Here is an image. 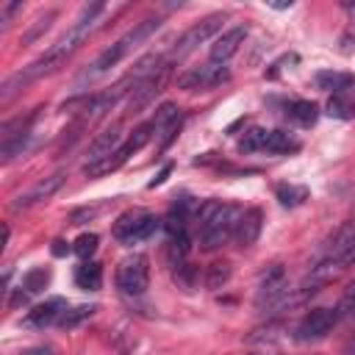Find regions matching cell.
<instances>
[{
	"label": "cell",
	"mask_w": 355,
	"mask_h": 355,
	"mask_svg": "<svg viewBox=\"0 0 355 355\" xmlns=\"http://www.w3.org/2000/svg\"><path fill=\"white\" fill-rule=\"evenodd\" d=\"M338 322V313L333 308H311L294 327V338L308 344V341H319L324 338Z\"/></svg>",
	"instance_id": "cell-8"
},
{
	"label": "cell",
	"mask_w": 355,
	"mask_h": 355,
	"mask_svg": "<svg viewBox=\"0 0 355 355\" xmlns=\"http://www.w3.org/2000/svg\"><path fill=\"white\" fill-rule=\"evenodd\" d=\"M17 11H22V3H6V6L0 8V19H3V28L11 22V17H14Z\"/></svg>",
	"instance_id": "cell-31"
},
{
	"label": "cell",
	"mask_w": 355,
	"mask_h": 355,
	"mask_svg": "<svg viewBox=\"0 0 355 355\" xmlns=\"http://www.w3.org/2000/svg\"><path fill=\"white\" fill-rule=\"evenodd\" d=\"M94 311H97V305H78V308H67V311H64V316L58 319V327L72 330V327H78L83 319H89Z\"/></svg>",
	"instance_id": "cell-24"
},
{
	"label": "cell",
	"mask_w": 355,
	"mask_h": 355,
	"mask_svg": "<svg viewBox=\"0 0 355 355\" xmlns=\"http://www.w3.org/2000/svg\"><path fill=\"white\" fill-rule=\"evenodd\" d=\"M189 250H191V236H189V233H178V236H169V239H166V261H169L172 266L186 263Z\"/></svg>",
	"instance_id": "cell-20"
},
{
	"label": "cell",
	"mask_w": 355,
	"mask_h": 355,
	"mask_svg": "<svg viewBox=\"0 0 355 355\" xmlns=\"http://www.w3.org/2000/svg\"><path fill=\"white\" fill-rule=\"evenodd\" d=\"M97 233H83V236H78V241L72 244V252L78 255V258H83V261H89L92 255H94V250H97Z\"/></svg>",
	"instance_id": "cell-28"
},
{
	"label": "cell",
	"mask_w": 355,
	"mask_h": 355,
	"mask_svg": "<svg viewBox=\"0 0 355 355\" xmlns=\"http://www.w3.org/2000/svg\"><path fill=\"white\" fill-rule=\"evenodd\" d=\"M355 263V233H352V239L347 241V247H344V252L338 255V261H336V266H352Z\"/></svg>",
	"instance_id": "cell-30"
},
{
	"label": "cell",
	"mask_w": 355,
	"mask_h": 355,
	"mask_svg": "<svg viewBox=\"0 0 355 355\" xmlns=\"http://www.w3.org/2000/svg\"><path fill=\"white\" fill-rule=\"evenodd\" d=\"M197 280H200V269H197V266H191V263L175 266V283H178L183 291H194V288H197Z\"/></svg>",
	"instance_id": "cell-27"
},
{
	"label": "cell",
	"mask_w": 355,
	"mask_h": 355,
	"mask_svg": "<svg viewBox=\"0 0 355 355\" xmlns=\"http://www.w3.org/2000/svg\"><path fill=\"white\" fill-rule=\"evenodd\" d=\"M227 78H230V72H227L225 64L208 61V64H202V67H194V69L183 72V75L178 78V86H180V89H189V92H205V89H214V86L225 83Z\"/></svg>",
	"instance_id": "cell-9"
},
{
	"label": "cell",
	"mask_w": 355,
	"mask_h": 355,
	"mask_svg": "<svg viewBox=\"0 0 355 355\" xmlns=\"http://www.w3.org/2000/svg\"><path fill=\"white\" fill-rule=\"evenodd\" d=\"M169 172H172V164H164V169H161V172H158V175H155V178H153V180H150L147 186H150V189H155V186H161V183H164V180L169 178Z\"/></svg>",
	"instance_id": "cell-33"
},
{
	"label": "cell",
	"mask_w": 355,
	"mask_h": 355,
	"mask_svg": "<svg viewBox=\"0 0 355 355\" xmlns=\"http://www.w3.org/2000/svg\"><path fill=\"white\" fill-rule=\"evenodd\" d=\"M47 280H50V272L44 269V266H36V269H28L25 275H22V291L31 297V294H39L44 286H47Z\"/></svg>",
	"instance_id": "cell-22"
},
{
	"label": "cell",
	"mask_w": 355,
	"mask_h": 355,
	"mask_svg": "<svg viewBox=\"0 0 355 355\" xmlns=\"http://www.w3.org/2000/svg\"><path fill=\"white\" fill-rule=\"evenodd\" d=\"M244 39H247V28H241V25L227 28L222 36L214 39V44H211V61L214 64H225L227 58H233L239 53V47L244 44Z\"/></svg>",
	"instance_id": "cell-13"
},
{
	"label": "cell",
	"mask_w": 355,
	"mask_h": 355,
	"mask_svg": "<svg viewBox=\"0 0 355 355\" xmlns=\"http://www.w3.org/2000/svg\"><path fill=\"white\" fill-rule=\"evenodd\" d=\"M336 313H338V319H344V316H352V313H355V280L344 288V294H341V300H338Z\"/></svg>",
	"instance_id": "cell-29"
},
{
	"label": "cell",
	"mask_w": 355,
	"mask_h": 355,
	"mask_svg": "<svg viewBox=\"0 0 355 355\" xmlns=\"http://www.w3.org/2000/svg\"><path fill=\"white\" fill-rule=\"evenodd\" d=\"M275 194H277L280 205H286V208H297V205H302L308 200V189L305 186H294V183H280L275 189Z\"/></svg>",
	"instance_id": "cell-21"
},
{
	"label": "cell",
	"mask_w": 355,
	"mask_h": 355,
	"mask_svg": "<svg viewBox=\"0 0 355 355\" xmlns=\"http://www.w3.org/2000/svg\"><path fill=\"white\" fill-rule=\"evenodd\" d=\"M158 225H161V219H155L153 214L136 208V211H125V214L114 222L111 233H114V239L122 241V244H139V241L150 239V236L158 230Z\"/></svg>",
	"instance_id": "cell-4"
},
{
	"label": "cell",
	"mask_w": 355,
	"mask_h": 355,
	"mask_svg": "<svg viewBox=\"0 0 355 355\" xmlns=\"http://www.w3.org/2000/svg\"><path fill=\"white\" fill-rule=\"evenodd\" d=\"M288 277H286V269L280 263H272L263 275H261V283H258V291H255V308L263 311V313H277L283 300L288 297Z\"/></svg>",
	"instance_id": "cell-3"
},
{
	"label": "cell",
	"mask_w": 355,
	"mask_h": 355,
	"mask_svg": "<svg viewBox=\"0 0 355 355\" xmlns=\"http://www.w3.org/2000/svg\"><path fill=\"white\" fill-rule=\"evenodd\" d=\"M239 150L241 153H258V150H266V153H294V150H300V141L291 133H286V130L250 128L241 136Z\"/></svg>",
	"instance_id": "cell-6"
},
{
	"label": "cell",
	"mask_w": 355,
	"mask_h": 355,
	"mask_svg": "<svg viewBox=\"0 0 355 355\" xmlns=\"http://www.w3.org/2000/svg\"><path fill=\"white\" fill-rule=\"evenodd\" d=\"M225 19H227V14H225V11H216V14H208V17H202L200 22H194L189 31H183L180 39H178L175 47H172V61H183L189 53H194L202 42H208V39L222 28Z\"/></svg>",
	"instance_id": "cell-5"
},
{
	"label": "cell",
	"mask_w": 355,
	"mask_h": 355,
	"mask_svg": "<svg viewBox=\"0 0 355 355\" xmlns=\"http://www.w3.org/2000/svg\"><path fill=\"white\" fill-rule=\"evenodd\" d=\"M286 116H288L294 125H300V128H311V125L319 119V108H316V103H311V100H291V103L286 105Z\"/></svg>",
	"instance_id": "cell-16"
},
{
	"label": "cell",
	"mask_w": 355,
	"mask_h": 355,
	"mask_svg": "<svg viewBox=\"0 0 355 355\" xmlns=\"http://www.w3.org/2000/svg\"><path fill=\"white\" fill-rule=\"evenodd\" d=\"M97 214H100V208H80V211L72 214V225H83L86 219H92V216H97Z\"/></svg>",
	"instance_id": "cell-32"
},
{
	"label": "cell",
	"mask_w": 355,
	"mask_h": 355,
	"mask_svg": "<svg viewBox=\"0 0 355 355\" xmlns=\"http://www.w3.org/2000/svg\"><path fill=\"white\" fill-rule=\"evenodd\" d=\"M355 78L349 72H336V69H322L316 72V86L324 89V92H333V94H341L347 89H352Z\"/></svg>",
	"instance_id": "cell-18"
},
{
	"label": "cell",
	"mask_w": 355,
	"mask_h": 355,
	"mask_svg": "<svg viewBox=\"0 0 355 355\" xmlns=\"http://www.w3.org/2000/svg\"><path fill=\"white\" fill-rule=\"evenodd\" d=\"M119 147H122V128H119V125H111L108 130H103V133L89 144V153H86L89 161H86V164H97V161L114 155Z\"/></svg>",
	"instance_id": "cell-14"
},
{
	"label": "cell",
	"mask_w": 355,
	"mask_h": 355,
	"mask_svg": "<svg viewBox=\"0 0 355 355\" xmlns=\"http://www.w3.org/2000/svg\"><path fill=\"white\" fill-rule=\"evenodd\" d=\"M227 280H230V263H227V261H216V263H211V266H208V275H205V286H208L211 291L222 288Z\"/></svg>",
	"instance_id": "cell-26"
},
{
	"label": "cell",
	"mask_w": 355,
	"mask_h": 355,
	"mask_svg": "<svg viewBox=\"0 0 355 355\" xmlns=\"http://www.w3.org/2000/svg\"><path fill=\"white\" fill-rule=\"evenodd\" d=\"M327 114L336 116V119H352L355 116V89L333 94L330 103H327Z\"/></svg>",
	"instance_id": "cell-19"
},
{
	"label": "cell",
	"mask_w": 355,
	"mask_h": 355,
	"mask_svg": "<svg viewBox=\"0 0 355 355\" xmlns=\"http://www.w3.org/2000/svg\"><path fill=\"white\" fill-rule=\"evenodd\" d=\"M61 186H64V172H55V175H50V178H42V180L33 183L25 194L14 197L11 208H14V211H22V208H31V205H36V202H44V200H50Z\"/></svg>",
	"instance_id": "cell-11"
},
{
	"label": "cell",
	"mask_w": 355,
	"mask_h": 355,
	"mask_svg": "<svg viewBox=\"0 0 355 355\" xmlns=\"http://www.w3.org/2000/svg\"><path fill=\"white\" fill-rule=\"evenodd\" d=\"M64 252H69V247H64V241H55V247H53V255H64Z\"/></svg>",
	"instance_id": "cell-36"
},
{
	"label": "cell",
	"mask_w": 355,
	"mask_h": 355,
	"mask_svg": "<svg viewBox=\"0 0 355 355\" xmlns=\"http://www.w3.org/2000/svg\"><path fill=\"white\" fill-rule=\"evenodd\" d=\"M341 355H355V336H352V338H349V341L344 344V349H341Z\"/></svg>",
	"instance_id": "cell-35"
},
{
	"label": "cell",
	"mask_w": 355,
	"mask_h": 355,
	"mask_svg": "<svg viewBox=\"0 0 355 355\" xmlns=\"http://www.w3.org/2000/svg\"><path fill=\"white\" fill-rule=\"evenodd\" d=\"M53 19H55V11H47V14H42V17H36V19H33V25L22 33L19 44H22V47H25V44H33V42H36V39H39L50 25H53Z\"/></svg>",
	"instance_id": "cell-25"
},
{
	"label": "cell",
	"mask_w": 355,
	"mask_h": 355,
	"mask_svg": "<svg viewBox=\"0 0 355 355\" xmlns=\"http://www.w3.org/2000/svg\"><path fill=\"white\" fill-rule=\"evenodd\" d=\"M261 227H263V214H261V208H244V216H241V222H239V227H236V244L239 247H250V244H255L258 241V236H261Z\"/></svg>",
	"instance_id": "cell-15"
},
{
	"label": "cell",
	"mask_w": 355,
	"mask_h": 355,
	"mask_svg": "<svg viewBox=\"0 0 355 355\" xmlns=\"http://www.w3.org/2000/svg\"><path fill=\"white\" fill-rule=\"evenodd\" d=\"M158 28H161V19H158V17H147V19L136 22V25H133L122 39H116L111 47H105V50H103V53H100V55H97V58H94V61L80 72V78H78V80L83 83V80H92V78H97V75L108 72V69H111V67H116V64H119L130 50L141 47V44H144V42H147Z\"/></svg>",
	"instance_id": "cell-2"
},
{
	"label": "cell",
	"mask_w": 355,
	"mask_h": 355,
	"mask_svg": "<svg viewBox=\"0 0 355 355\" xmlns=\"http://www.w3.org/2000/svg\"><path fill=\"white\" fill-rule=\"evenodd\" d=\"M180 119V108L175 105V103H164L158 111H155V116L150 119L153 122V128H155V133H164L172 122H178Z\"/></svg>",
	"instance_id": "cell-23"
},
{
	"label": "cell",
	"mask_w": 355,
	"mask_h": 355,
	"mask_svg": "<svg viewBox=\"0 0 355 355\" xmlns=\"http://www.w3.org/2000/svg\"><path fill=\"white\" fill-rule=\"evenodd\" d=\"M244 216L241 205L233 202H219V200H205L194 211V222L200 230V247L202 250H219L236 236V227Z\"/></svg>",
	"instance_id": "cell-1"
},
{
	"label": "cell",
	"mask_w": 355,
	"mask_h": 355,
	"mask_svg": "<svg viewBox=\"0 0 355 355\" xmlns=\"http://www.w3.org/2000/svg\"><path fill=\"white\" fill-rule=\"evenodd\" d=\"M22 355H58L53 347H47V344H42V347H31V349H25Z\"/></svg>",
	"instance_id": "cell-34"
},
{
	"label": "cell",
	"mask_w": 355,
	"mask_h": 355,
	"mask_svg": "<svg viewBox=\"0 0 355 355\" xmlns=\"http://www.w3.org/2000/svg\"><path fill=\"white\" fill-rule=\"evenodd\" d=\"M67 311V300L64 297H50L44 302H39L33 311H28V316L22 319L25 327H33V330H44L50 324H58V319L64 316Z\"/></svg>",
	"instance_id": "cell-12"
},
{
	"label": "cell",
	"mask_w": 355,
	"mask_h": 355,
	"mask_svg": "<svg viewBox=\"0 0 355 355\" xmlns=\"http://www.w3.org/2000/svg\"><path fill=\"white\" fill-rule=\"evenodd\" d=\"M75 283L83 291H97L103 286V269L97 261H80L75 266Z\"/></svg>",
	"instance_id": "cell-17"
},
{
	"label": "cell",
	"mask_w": 355,
	"mask_h": 355,
	"mask_svg": "<svg viewBox=\"0 0 355 355\" xmlns=\"http://www.w3.org/2000/svg\"><path fill=\"white\" fill-rule=\"evenodd\" d=\"M166 75H169V64L166 67H161L155 75H150L147 80H141L133 92H130V97H128V111H141V108H147L158 94H161V89H164V83H166Z\"/></svg>",
	"instance_id": "cell-10"
},
{
	"label": "cell",
	"mask_w": 355,
	"mask_h": 355,
	"mask_svg": "<svg viewBox=\"0 0 355 355\" xmlns=\"http://www.w3.org/2000/svg\"><path fill=\"white\" fill-rule=\"evenodd\" d=\"M116 286L122 294L128 297H139L147 291L150 286V261L144 255H128L119 266H116Z\"/></svg>",
	"instance_id": "cell-7"
}]
</instances>
